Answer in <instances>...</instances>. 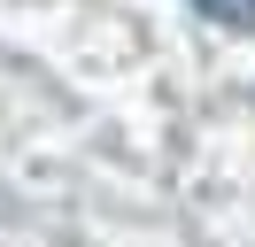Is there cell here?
<instances>
[{
	"label": "cell",
	"mask_w": 255,
	"mask_h": 247,
	"mask_svg": "<svg viewBox=\"0 0 255 247\" xmlns=\"http://www.w3.org/2000/svg\"><path fill=\"white\" fill-rule=\"evenodd\" d=\"M193 8H201L209 23H232V31H248V23H255V0H193Z\"/></svg>",
	"instance_id": "1"
}]
</instances>
